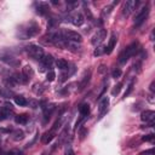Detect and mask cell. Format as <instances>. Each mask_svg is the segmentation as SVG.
Returning a JSON list of instances; mask_svg holds the SVG:
<instances>
[{"instance_id": "1", "label": "cell", "mask_w": 155, "mask_h": 155, "mask_svg": "<svg viewBox=\"0 0 155 155\" xmlns=\"http://www.w3.org/2000/svg\"><path fill=\"white\" fill-rule=\"evenodd\" d=\"M39 31H40V27L36 22H28L17 29L16 35L21 40H25L31 36H35L36 34H39Z\"/></svg>"}, {"instance_id": "2", "label": "cell", "mask_w": 155, "mask_h": 155, "mask_svg": "<svg viewBox=\"0 0 155 155\" xmlns=\"http://www.w3.org/2000/svg\"><path fill=\"white\" fill-rule=\"evenodd\" d=\"M139 50H140V46H139V42H138V41H134V42L130 44L124 51L120 52V54H119V59H117L119 63H121V64L126 63L132 56L137 54Z\"/></svg>"}, {"instance_id": "3", "label": "cell", "mask_w": 155, "mask_h": 155, "mask_svg": "<svg viewBox=\"0 0 155 155\" xmlns=\"http://www.w3.org/2000/svg\"><path fill=\"white\" fill-rule=\"evenodd\" d=\"M0 61L5 62L10 67H18L19 65V59L16 58L10 51H1L0 52Z\"/></svg>"}, {"instance_id": "4", "label": "cell", "mask_w": 155, "mask_h": 155, "mask_svg": "<svg viewBox=\"0 0 155 155\" xmlns=\"http://www.w3.org/2000/svg\"><path fill=\"white\" fill-rule=\"evenodd\" d=\"M27 53H28V56L30 57V58H33V59H36V61H39L40 62V59L44 57V50L40 47V46H38V45H29L28 47H27Z\"/></svg>"}, {"instance_id": "5", "label": "cell", "mask_w": 155, "mask_h": 155, "mask_svg": "<svg viewBox=\"0 0 155 155\" xmlns=\"http://www.w3.org/2000/svg\"><path fill=\"white\" fill-rule=\"evenodd\" d=\"M148 15H149V6H144L139 10V12L136 15V18H134V27H140L145 19L148 18Z\"/></svg>"}, {"instance_id": "6", "label": "cell", "mask_w": 155, "mask_h": 155, "mask_svg": "<svg viewBox=\"0 0 155 155\" xmlns=\"http://www.w3.org/2000/svg\"><path fill=\"white\" fill-rule=\"evenodd\" d=\"M61 33H62V36L65 40H68V41H71V42H81L82 41V36L78 31H74V30H62Z\"/></svg>"}, {"instance_id": "7", "label": "cell", "mask_w": 155, "mask_h": 155, "mask_svg": "<svg viewBox=\"0 0 155 155\" xmlns=\"http://www.w3.org/2000/svg\"><path fill=\"white\" fill-rule=\"evenodd\" d=\"M137 5H138V1L137 0H127L124 4V7H122V15L125 17H128L134 11V8L137 7Z\"/></svg>"}, {"instance_id": "8", "label": "cell", "mask_w": 155, "mask_h": 155, "mask_svg": "<svg viewBox=\"0 0 155 155\" xmlns=\"http://www.w3.org/2000/svg\"><path fill=\"white\" fill-rule=\"evenodd\" d=\"M13 114V107L10 103H5L0 108V120H7Z\"/></svg>"}, {"instance_id": "9", "label": "cell", "mask_w": 155, "mask_h": 155, "mask_svg": "<svg viewBox=\"0 0 155 155\" xmlns=\"http://www.w3.org/2000/svg\"><path fill=\"white\" fill-rule=\"evenodd\" d=\"M91 75H92L91 69L84 71V75H82L81 80H80V82H79V85H78V87H79L78 91H82L85 87H87V85H88V82H90V80H91Z\"/></svg>"}, {"instance_id": "10", "label": "cell", "mask_w": 155, "mask_h": 155, "mask_svg": "<svg viewBox=\"0 0 155 155\" xmlns=\"http://www.w3.org/2000/svg\"><path fill=\"white\" fill-rule=\"evenodd\" d=\"M105 36H107V30H105V29H99V30L92 36L91 44L94 45V46H98V45L105 39Z\"/></svg>"}, {"instance_id": "11", "label": "cell", "mask_w": 155, "mask_h": 155, "mask_svg": "<svg viewBox=\"0 0 155 155\" xmlns=\"http://www.w3.org/2000/svg\"><path fill=\"white\" fill-rule=\"evenodd\" d=\"M108 105H109V98L105 96L103 97L101 101H99V104H98V111H99V119L103 117V115L107 113V109H108Z\"/></svg>"}, {"instance_id": "12", "label": "cell", "mask_w": 155, "mask_h": 155, "mask_svg": "<svg viewBox=\"0 0 155 155\" xmlns=\"http://www.w3.org/2000/svg\"><path fill=\"white\" fill-rule=\"evenodd\" d=\"M52 62H53V57L51 54H44V57L40 59V67H41L40 70L44 71L45 68H50Z\"/></svg>"}, {"instance_id": "13", "label": "cell", "mask_w": 155, "mask_h": 155, "mask_svg": "<svg viewBox=\"0 0 155 155\" xmlns=\"http://www.w3.org/2000/svg\"><path fill=\"white\" fill-rule=\"evenodd\" d=\"M69 21H70L74 25L80 27V25L84 24L85 18H84V16H82L80 12H78V13H75V15H73V16H69Z\"/></svg>"}, {"instance_id": "14", "label": "cell", "mask_w": 155, "mask_h": 155, "mask_svg": "<svg viewBox=\"0 0 155 155\" xmlns=\"http://www.w3.org/2000/svg\"><path fill=\"white\" fill-rule=\"evenodd\" d=\"M54 136H56V131H53V130L51 128V130H48L47 132H45V133L41 136V142H42L44 144H48V143L54 138Z\"/></svg>"}, {"instance_id": "15", "label": "cell", "mask_w": 155, "mask_h": 155, "mask_svg": "<svg viewBox=\"0 0 155 155\" xmlns=\"http://www.w3.org/2000/svg\"><path fill=\"white\" fill-rule=\"evenodd\" d=\"M116 41H117V39H116V35L115 34H113L111 36H110V40H109V42H108V45H107V47H104V52L105 53H111L113 52V50H114V47H115V45H116Z\"/></svg>"}, {"instance_id": "16", "label": "cell", "mask_w": 155, "mask_h": 155, "mask_svg": "<svg viewBox=\"0 0 155 155\" xmlns=\"http://www.w3.org/2000/svg\"><path fill=\"white\" fill-rule=\"evenodd\" d=\"M154 117H155V113H154L153 110H144V111L140 114L142 121H145V122H151V121H154Z\"/></svg>"}, {"instance_id": "17", "label": "cell", "mask_w": 155, "mask_h": 155, "mask_svg": "<svg viewBox=\"0 0 155 155\" xmlns=\"http://www.w3.org/2000/svg\"><path fill=\"white\" fill-rule=\"evenodd\" d=\"M47 12H48V4L47 2H42V1L36 2V13L44 16Z\"/></svg>"}, {"instance_id": "18", "label": "cell", "mask_w": 155, "mask_h": 155, "mask_svg": "<svg viewBox=\"0 0 155 155\" xmlns=\"http://www.w3.org/2000/svg\"><path fill=\"white\" fill-rule=\"evenodd\" d=\"M54 109H56V105H54V104H46V107L42 109V110H44V119H45V122L51 117V115H52V113L54 111Z\"/></svg>"}, {"instance_id": "19", "label": "cell", "mask_w": 155, "mask_h": 155, "mask_svg": "<svg viewBox=\"0 0 155 155\" xmlns=\"http://www.w3.org/2000/svg\"><path fill=\"white\" fill-rule=\"evenodd\" d=\"M79 113L81 117H88L90 114V104L88 103H81L79 107Z\"/></svg>"}, {"instance_id": "20", "label": "cell", "mask_w": 155, "mask_h": 155, "mask_svg": "<svg viewBox=\"0 0 155 155\" xmlns=\"http://www.w3.org/2000/svg\"><path fill=\"white\" fill-rule=\"evenodd\" d=\"M22 75L29 81V80L34 76V70H33V68H31L30 65H24L23 69H22Z\"/></svg>"}, {"instance_id": "21", "label": "cell", "mask_w": 155, "mask_h": 155, "mask_svg": "<svg viewBox=\"0 0 155 155\" xmlns=\"http://www.w3.org/2000/svg\"><path fill=\"white\" fill-rule=\"evenodd\" d=\"M68 62L65 61V59H63V58H57L56 59V67L58 68V69H61V70H65V69H68Z\"/></svg>"}, {"instance_id": "22", "label": "cell", "mask_w": 155, "mask_h": 155, "mask_svg": "<svg viewBox=\"0 0 155 155\" xmlns=\"http://www.w3.org/2000/svg\"><path fill=\"white\" fill-rule=\"evenodd\" d=\"M11 136H12V139H13V140L18 142V140H22V139L24 138V132H23L22 130H15Z\"/></svg>"}, {"instance_id": "23", "label": "cell", "mask_w": 155, "mask_h": 155, "mask_svg": "<svg viewBox=\"0 0 155 155\" xmlns=\"http://www.w3.org/2000/svg\"><path fill=\"white\" fill-rule=\"evenodd\" d=\"M15 121L17 124H21V125H24L28 122V115L27 114H18L15 116Z\"/></svg>"}, {"instance_id": "24", "label": "cell", "mask_w": 155, "mask_h": 155, "mask_svg": "<svg viewBox=\"0 0 155 155\" xmlns=\"http://www.w3.org/2000/svg\"><path fill=\"white\" fill-rule=\"evenodd\" d=\"M15 103L17 104V105H19V107H25L27 104H28V101L23 97V96H15Z\"/></svg>"}, {"instance_id": "25", "label": "cell", "mask_w": 155, "mask_h": 155, "mask_svg": "<svg viewBox=\"0 0 155 155\" xmlns=\"http://www.w3.org/2000/svg\"><path fill=\"white\" fill-rule=\"evenodd\" d=\"M45 86L42 85V84H35L34 86H33V91L35 92V94H39V96H41L44 92H45Z\"/></svg>"}, {"instance_id": "26", "label": "cell", "mask_w": 155, "mask_h": 155, "mask_svg": "<svg viewBox=\"0 0 155 155\" xmlns=\"http://www.w3.org/2000/svg\"><path fill=\"white\" fill-rule=\"evenodd\" d=\"M133 85H134V82H133V81H131V82L128 84V86H127V90H126V91H125V93H124V98L128 97V96H130V93L133 91Z\"/></svg>"}, {"instance_id": "27", "label": "cell", "mask_w": 155, "mask_h": 155, "mask_svg": "<svg viewBox=\"0 0 155 155\" xmlns=\"http://www.w3.org/2000/svg\"><path fill=\"white\" fill-rule=\"evenodd\" d=\"M121 87H122V82H119L117 85H115V86H114V88H113V91H111V94H113V96L119 94V92H120Z\"/></svg>"}, {"instance_id": "28", "label": "cell", "mask_w": 155, "mask_h": 155, "mask_svg": "<svg viewBox=\"0 0 155 155\" xmlns=\"http://www.w3.org/2000/svg\"><path fill=\"white\" fill-rule=\"evenodd\" d=\"M54 79H56V74H54V71H53V70H50V71L47 73L46 80L50 81V82H52V81H54Z\"/></svg>"}, {"instance_id": "29", "label": "cell", "mask_w": 155, "mask_h": 155, "mask_svg": "<svg viewBox=\"0 0 155 155\" xmlns=\"http://www.w3.org/2000/svg\"><path fill=\"white\" fill-rule=\"evenodd\" d=\"M154 138H155V134L154 133H149V134L143 136L142 137V140H144V142H151V140H154Z\"/></svg>"}, {"instance_id": "30", "label": "cell", "mask_w": 155, "mask_h": 155, "mask_svg": "<svg viewBox=\"0 0 155 155\" xmlns=\"http://www.w3.org/2000/svg\"><path fill=\"white\" fill-rule=\"evenodd\" d=\"M113 6H114V5H108V6H105V7L103 8V11H102V15H103V16H105V15L110 13V11H111Z\"/></svg>"}, {"instance_id": "31", "label": "cell", "mask_w": 155, "mask_h": 155, "mask_svg": "<svg viewBox=\"0 0 155 155\" xmlns=\"http://www.w3.org/2000/svg\"><path fill=\"white\" fill-rule=\"evenodd\" d=\"M111 76H113V78H115V79H116V78H120V76H121V70H120L119 68L114 69V70H113V73H111Z\"/></svg>"}, {"instance_id": "32", "label": "cell", "mask_w": 155, "mask_h": 155, "mask_svg": "<svg viewBox=\"0 0 155 155\" xmlns=\"http://www.w3.org/2000/svg\"><path fill=\"white\" fill-rule=\"evenodd\" d=\"M103 52H104V47H102V46H101V47H98V48H96V50H94L93 54H94V56H101Z\"/></svg>"}, {"instance_id": "33", "label": "cell", "mask_w": 155, "mask_h": 155, "mask_svg": "<svg viewBox=\"0 0 155 155\" xmlns=\"http://www.w3.org/2000/svg\"><path fill=\"white\" fill-rule=\"evenodd\" d=\"M87 130L86 128H82V130H80V132H79V134H80V139H84L85 138V136L87 134Z\"/></svg>"}, {"instance_id": "34", "label": "cell", "mask_w": 155, "mask_h": 155, "mask_svg": "<svg viewBox=\"0 0 155 155\" xmlns=\"http://www.w3.org/2000/svg\"><path fill=\"white\" fill-rule=\"evenodd\" d=\"M28 103L31 105V108H38V107H39V102H38V101H34V99H31V101H29Z\"/></svg>"}, {"instance_id": "35", "label": "cell", "mask_w": 155, "mask_h": 155, "mask_svg": "<svg viewBox=\"0 0 155 155\" xmlns=\"http://www.w3.org/2000/svg\"><path fill=\"white\" fill-rule=\"evenodd\" d=\"M153 154H154V149H149V150H147V151L140 153L139 155H153Z\"/></svg>"}, {"instance_id": "36", "label": "cell", "mask_w": 155, "mask_h": 155, "mask_svg": "<svg viewBox=\"0 0 155 155\" xmlns=\"http://www.w3.org/2000/svg\"><path fill=\"white\" fill-rule=\"evenodd\" d=\"M149 87H150V91H151V92H155V81H153Z\"/></svg>"}, {"instance_id": "37", "label": "cell", "mask_w": 155, "mask_h": 155, "mask_svg": "<svg viewBox=\"0 0 155 155\" xmlns=\"http://www.w3.org/2000/svg\"><path fill=\"white\" fill-rule=\"evenodd\" d=\"M15 153L13 151H2V153H0V155H13Z\"/></svg>"}, {"instance_id": "38", "label": "cell", "mask_w": 155, "mask_h": 155, "mask_svg": "<svg viewBox=\"0 0 155 155\" xmlns=\"http://www.w3.org/2000/svg\"><path fill=\"white\" fill-rule=\"evenodd\" d=\"M105 70H107V68H105L103 64H102V65H99V73H103V71H105Z\"/></svg>"}, {"instance_id": "39", "label": "cell", "mask_w": 155, "mask_h": 155, "mask_svg": "<svg viewBox=\"0 0 155 155\" xmlns=\"http://www.w3.org/2000/svg\"><path fill=\"white\" fill-rule=\"evenodd\" d=\"M18 155H24V154L23 153H18Z\"/></svg>"}]
</instances>
